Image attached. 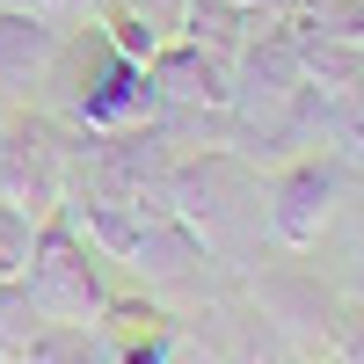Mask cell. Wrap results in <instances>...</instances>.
I'll use <instances>...</instances> for the list:
<instances>
[{
  "label": "cell",
  "instance_id": "cell-1",
  "mask_svg": "<svg viewBox=\"0 0 364 364\" xmlns=\"http://www.w3.org/2000/svg\"><path fill=\"white\" fill-rule=\"evenodd\" d=\"M22 291L29 306L58 328H95L102 306H109V284H102V262L95 248L80 240V226L66 219V204L37 219V248H29V269H22Z\"/></svg>",
  "mask_w": 364,
  "mask_h": 364
},
{
  "label": "cell",
  "instance_id": "cell-2",
  "mask_svg": "<svg viewBox=\"0 0 364 364\" xmlns=\"http://www.w3.org/2000/svg\"><path fill=\"white\" fill-rule=\"evenodd\" d=\"M336 197H343V168L336 161H299L269 182V233L284 248H314L336 219Z\"/></svg>",
  "mask_w": 364,
  "mask_h": 364
},
{
  "label": "cell",
  "instance_id": "cell-3",
  "mask_svg": "<svg viewBox=\"0 0 364 364\" xmlns=\"http://www.w3.org/2000/svg\"><path fill=\"white\" fill-rule=\"evenodd\" d=\"M73 117H80L87 132H102V139H117V132H139L146 117H154V80H146V66L102 44V73H95V87H80Z\"/></svg>",
  "mask_w": 364,
  "mask_h": 364
},
{
  "label": "cell",
  "instance_id": "cell-4",
  "mask_svg": "<svg viewBox=\"0 0 364 364\" xmlns=\"http://www.w3.org/2000/svg\"><path fill=\"white\" fill-rule=\"evenodd\" d=\"M0 197L22 204L29 219H51L66 182H58V154L37 124H0Z\"/></svg>",
  "mask_w": 364,
  "mask_h": 364
},
{
  "label": "cell",
  "instance_id": "cell-5",
  "mask_svg": "<svg viewBox=\"0 0 364 364\" xmlns=\"http://www.w3.org/2000/svg\"><path fill=\"white\" fill-rule=\"evenodd\" d=\"M146 80H154V102H182V109H226L233 80L197 37H168L154 58H146Z\"/></svg>",
  "mask_w": 364,
  "mask_h": 364
},
{
  "label": "cell",
  "instance_id": "cell-6",
  "mask_svg": "<svg viewBox=\"0 0 364 364\" xmlns=\"http://www.w3.org/2000/svg\"><path fill=\"white\" fill-rule=\"evenodd\" d=\"M66 37L44 22V15H15L0 8V95H29V87H44Z\"/></svg>",
  "mask_w": 364,
  "mask_h": 364
},
{
  "label": "cell",
  "instance_id": "cell-7",
  "mask_svg": "<svg viewBox=\"0 0 364 364\" xmlns=\"http://www.w3.org/2000/svg\"><path fill=\"white\" fill-rule=\"evenodd\" d=\"M15 364H109V357L95 343V328H58V321H44Z\"/></svg>",
  "mask_w": 364,
  "mask_h": 364
},
{
  "label": "cell",
  "instance_id": "cell-8",
  "mask_svg": "<svg viewBox=\"0 0 364 364\" xmlns=\"http://www.w3.org/2000/svg\"><path fill=\"white\" fill-rule=\"evenodd\" d=\"M29 248H37V219H29L22 204H8V197H0V284H22Z\"/></svg>",
  "mask_w": 364,
  "mask_h": 364
},
{
  "label": "cell",
  "instance_id": "cell-9",
  "mask_svg": "<svg viewBox=\"0 0 364 364\" xmlns=\"http://www.w3.org/2000/svg\"><path fill=\"white\" fill-rule=\"evenodd\" d=\"M37 328H44V314L29 306V291L22 284H0V357H22Z\"/></svg>",
  "mask_w": 364,
  "mask_h": 364
},
{
  "label": "cell",
  "instance_id": "cell-10",
  "mask_svg": "<svg viewBox=\"0 0 364 364\" xmlns=\"http://www.w3.org/2000/svg\"><path fill=\"white\" fill-rule=\"evenodd\" d=\"M306 29H328V37H343V44H364V0H314Z\"/></svg>",
  "mask_w": 364,
  "mask_h": 364
},
{
  "label": "cell",
  "instance_id": "cell-11",
  "mask_svg": "<svg viewBox=\"0 0 364 364\" xmlns=\"http://www.w3.org/2000/svg\"><path fill=\"white\" fill-rule=\"evenodd\" d=\"M109 51H124V58H139V66H146V58L161 51V37H154L132 8H117V15H109Z\"/></svg>",
  "mask_w": 364,
  "mask_h": 364
},
{
  "label": "cell",
  "instance_id": "cell-12",
  "mask_svg": "<svg viewBox=\"0 0 364 364\" xmlns=\"http://www.w3.org/2000/svg\"><path fill=\"white\" fill-rule=\"evenodd\" d=\"M124 8L154 29V37L168 44V37H182V29H190V0H124Z\"/></svg>",
  "mask_w": 364,
  "mask_h": 364
},
{
  "label": "cell",
  "instance_id": "cell-13",
  "mask_svg": "<svg viewBox=\"0 0 364 364\" xmlns=\"http://www.w3.org/2000/svg\"><path fill=\"white\" fill-rule=\"evenodd\" d=\"M0 8H15V15H44V22H58V15H73V8H87V0H0Z\"/></svg>",
  "mask_w": 364,
  "mask_h": 364
},
{
  "label": "cell",
  "instance_id": "cell-14",
  "mask_svg": "<svg viewBox=\"0 0 364 364\" xmlns=\"http://www.w3.org/2000/svg\"><path fill=\"white\" fill-rule=\"evenodd\" d=\"M233 8H255V0H233Z\"/></svg>",
  "mask_w": 364,
  "mask_h": 364
},
{
  "label": "cell",
  "instance_id": "cell-15",
  "mask_svg": "<svg viewBox=\"0 0 364 364\" xmlns=\"http://www.w3.org/2000/svg\"><path fill=\"white\" fill-rule=\"evenodd\" d=\"M0 364H15V357H0Z\"/></svg>",
  "mask_w": 364,
  "mask_h": 364
}]
</instances>
